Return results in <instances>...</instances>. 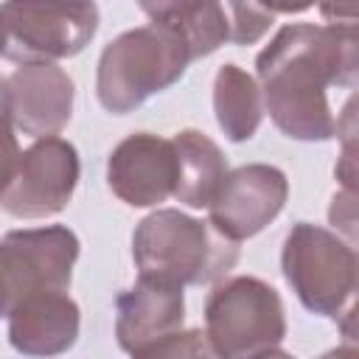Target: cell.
<instances>
[{
    "label": "cell",
    "mask_w": 359,
    "mask_h": 359,
    "mask_svg": "<svg viewBox=\"0 0 359 359\" xmlns=\"http://www.w3.org/2000/svg\"><path fill=\"white\" fill-rule=\"evenodd\" d=\"M264 112L292 140L323 143L339 135L328 87L356 79L353 22H289L255 56Z\"/></svg>",
    "instance_id": "obj_1"
},
{
    "label": "cell",
    "mask_w": 359,
    "mask_h": 359,
    "mask_svg": "<svg viewBox=\"0 0 359 359\" xmlns=\"http://www.w3.org/2000/svg\"><path fill=\"white\" fill-rule=\"evenodd\" d=\"M132 258L140 278L171 286H202L222 278L238 261V244L219 236L210 222L177 208H157L132 236Z\"/></svg>",
    "instance_id": "obj_2"
},
{
    "label": "cell",
    "mask_w": 359,
    "mask_h": 359,
    "mask_svg": "<svg viewBox=\"0 0 359 359\" xmlns=\"http://www.w3.org/2000/svg\"><path fill=\"white\" fill-rule=\"evenodd\" d=\"M185 39L165 22H146L118 34L98 56L95 95L112 115L135 112L154 93L168 90L191 65Z\"/></svg>",
    "instance_id": "obj_3"
},
{
    "label": "cell",
    "mask_w": 359,
    "mask_h": 359,
    "mask_svg": "<svg viewBox=\"0 0 359 359\" xmlns=\"http://www.w3.org/2000/svg\"><path fill=\"white\" fill-rule=\"evenodd\" d=\"M205 337L219 359H258L286 337L280 294L261 278L233 275L205 300Z\"/></svg>",
    "instance_id": "obj_4"
},
{
    "label": "cell",
    "mask_w": 359,
    "mask_h": 359,
    "mask_svg": "<svg viewBox=\"0 0 359 359\" xmlns=\"http://www.w3.org/2000/svg\"><path fill=\"white\" fill-rule=\"evenodd\" d=\"M280 269L303 309L337 320L351 311L356 292V252L339 233L297 222L283 241Z\"/></svg>",
    "instance_id": "obj_5"
},
{
    "label": "cell",
    "mask_w": 359,
    "mask_h": 359,
    "mask_svg": "<svg viewBox=\"0 0 359 359\" xmlns=\"http://www.w3.org/2000/svg\"><path fill=\"white\" fill-rule=\"evenodd\" d=\"M0 22L8 59L50 62L76 56L98 31L95 3H3Z\"/></svg>",
    "instance_id": "obj_6"
},
{
    "label": "cell",
    "mask_w": 359,
    "mask_h": 359,
    "mask_svg": "<svg viewBox=\"0 0 359 359\" xmlns=\"http://www.w3.org/2000/svg\"><path fill=\"white\" fill-rule=\"evenodd\" d=\"M79 236L65 224L11 230L0 238V286L6 314L39 292H67L79 258Z\"/></svg>",
    "instance_id": "obj_7"
},
{
    "label": "cell",
    "mask_w": 359,
    "mask_h": 359,
    "mask_svg": "<svg viewBox=\"0 0 359 359\" xmlns=\"http://www.w3.org/2000/svg\"><path fill=\"white\" fill-rule=\"evenodd\" d=\"M79 151L70 140H34L17 163V171L0 194V208L17 219L56 216L73 199L79 185Z\"/></svg>",
    "instance_id": "obj_8"
},
{
    "label": "cell",
    "mask_w": 359,
    "mask_h": 359,
    "mask_svg": "<svg viewBox=\"0 0 359 359\" xmlns=\"http://www.w3.org/2000/svg\"><path fill=\"white\" fill-rule=\"evenodd\" d=\"M289 196V180L280 168L266 163H250L227 171L208 213L210 227L227 241L238 244L258 236L283 210Z\"/></svg>",
    "instance_id": "obj_9"
},
{
    "label": "cell",
    "mask_w": 359,
    "mask_h": 359,
    "mask_svg": "<svg viewBox=\"0 0 359 359\" xmlns=\"http://www.w3.org/2000/svg\"><path fill=\"white\" fill-rule=\"evenodd\" d=\"M107 182L129 208H154L174 196L177 154L174 143L151 132L123 137L107 160Z\"/></svg>",
    "instance_id": "obj_10"
},
{
    "label": "cell",
    "mask_w": 359,
    "mask_h": 359,
    "mask_svg": "<svg viewBox=\"0 0 359 359\" xmlns=\"http://www.w3.org/2000/svg\"><path fill=\"white\" fill-rule=\"evenodd\" d=\"M8 81V109L14 132L28 137H56L73 115V79L50 62L14 67Z\"/></svg>",
    "instance_id": "obj_11"
},
{
    "label": "cell",
    "mask_w": 359,
    "mask_h": 359,
    "mask_svg": "<svg viewBox=\"0 0 359 359\" xmlns=\"http://www.w3.org/2000/svg\"><path fill=\"white\" fill-rule=\"evenodd\" d=\"M182 289L163 280L137 278V283L121 292L115 300V337L121 351H126L129 356L182 331Z\"/></svg>",
    "instance_id": "obj_12"
},
{
    "label": "cell",
    "mask_w": 359,
    "mask_h": 359,
    "mask_svg": "<svg viewBox=\"0 0 359 359\" xmlns=\"http://www.w3.org/2000/svg\"><path fill=\"white\" fill-rule=\"evenodd\" d=\"M8 342L31 359L67 353L79 339L81 314L67 292H39L8 309Z\"/></svg>",
    "instance_id": "obj_13"
},
{
    "label": "cell",
    "mask_w": 359,
    "mask_h": 359,
    "mask_svg": "<svg viewBox=\"0 0 359 359\" xmlns=\"http://www.w3.org/2000/svg\"><path fill=\"white\" fill-rule=\"evenodd\" d=\"M177 154L174 199L188 208H210L227 177V160L222 149L199 129H182L171 137Z\"/></svg>",
    "instance_id": "obj_14"
},
{
    "label": "cell",
    "mask_w": 359,
    "mask_h": 359,
    "mask_svg": "<svg viewBox=\"0 0 359 359\" xmlns=\"http://www.w3.org/2000/svg\"><path fill=\"white\" fill-rule=\"evenodd\" d=\"M213 112L227 140H250L264 118V101L255 76L238 65H222L213 79Z\"/></svg>",
    "instance_id": "obj_15"
},
{
    "label": "cell",
    "mask_w": 359,
    "mask_h": 359,
    "mask_svg": "<svg viewBox=\"0 0 359 359\" xmlns=\"http://www.w3.org/2000/svg\"><path fill=\"white\" fill-rule=\"evenodd\" d=\"M140 11L151 22L171 25L188 45L191 59L210 56L230 42V25L224 3H143Z\"/></svg>",
    "instance_id": "obj_16"
},
{
    "label": "cell",
    "mask_w": 359,
    "mask_h": 359,
    "mask_svg": "<svg viewBox=\"0 0 359 359\" xmlns=\"http://www.w3.org/2000/svg\"><path fill=\"white\" fill-rule=\"evenodd\" d=\"M132 359H219V353L210 348L205 331L188 328V331H177V334L149 345L146 351L135 353Z\"/></svg>",
    "instance_id": "obj_17"
},
{
    "label": "cell",
    "mask_w": 359,
    "mask_h": 359,
    "mask_svg": "<svg viewBox=\"0 0 359 359\" xmlns=\"http://www.w3.org/2000/svg\"><path fill=\"white\" fill-rule=\"evenodd\" d=\"M224 11H227L233 45H252L272 25V8H264L255 3H224Z\"/></svg>",
    "instance_id": "obj_18"
},
{
    "label": "cell",
    "mask_w": 359,
    "mask_h": 359,
    "mask_svg": "<svg viewBox=\"0 0 359 359\" xmlns=\"http://www.w3.org/2000/svg\"><path fill=\"white\" fill-rule=\"evenodd\" d=\"M20 143L14 135V123L11 115H0V194L6 191V185L11 182L17 163H20Z\"/></svg>",
    "instance_id": "obj_19"
},
{
    "label": "cell",
    "mask_w": 359,
    "mask_h": 359,
    "mask_svg": "<svg viewBox=\"0 0 359 359\" xmlns=\"http://www.w3.org/2000/svg\"><path fill=\"white\" fill-rule=\"evenodd\" d=\"M328 219L334 227H342L348 233H353V219H356V205H353V191H342L331 199V210Z\"/></svg>",
    "instance_id": "obj_20"
},
{
    "label": "cell",
    "mask_w": 359,
    "mask_h": 359,
    "mask_svg": "<svg viewBox=\"0 0 359 359\" xmlns=\"http://www.w3.org/2000/svg\"><path fill=\"white\" fill-rule=\"evenodd\" d=\"M317 359H356V348L353 345H339V348H334V351H328Z\"/></svg>",
    "instance_id": "obj_21"
},
{
    "label": "cell",
    "mask_w": 359,
    "mask_h": 359,
    "mask_svg": "<svg viewBox=\"0 0 359 359\" xmlns=\"http://www.w3.org/2000/svg\"><path fill=\"white\" fill-rule=\"evenodd\" d=\"M0 115H11L8 109V81L0 76Z\"/></svg>",
    "instance_id": "obj_22"
},
{
    "label": "cell",
    "mask_w": 359,
    "mask_h": 359,
    "mask_svg": "<svg viewBox=\"0 0 359 359\" xmlns=\"http://www.w3.org/2000/svg\"><path fill=\"white\" fill-rule=\"evenodd\" d=\"M258 359H294V356L286 353V351H280V348H275V351H269V353H264V356H258Z\"/></svg>",
    "instance_id": "obj_23"
},
{
    "label": "cell",
    "mask_w": 359,
    "mask_h": 359,
    "mask_svg": "<svg viewBox=\"0 0 359 359\" xmlns=\"http://www.w3.org/2000/svg\"><path fill=\"white\" fill-rule=\"evenodd\" d=\"M6 53V34H3V22H0V56Z\"/></svg>",
    "instance_id": "obj_24"
},
{
    "label": "cell",
    "mask_w": 359,
    "mask_h": 359,
    "mask_svg": "<svg viewBox=\"0 0 359 359\" xmlns=\"http://www.w3.org/2000/svg\"><path fill=\"white\" fill-rule=\"evenodd\" d=\"M0 314H6V294H3V286H0Z\"/></svg>",
    "instance_id": "obj_25"
}]
</instances>
